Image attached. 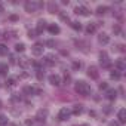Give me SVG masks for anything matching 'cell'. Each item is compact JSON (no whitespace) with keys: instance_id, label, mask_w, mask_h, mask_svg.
Segmentation results:
<instances>
[{"instance_id":"obj_1","label":"cell","mask_w":126,"mask_h":126,"mask_svg":"<svg viewBox=\"0 0 126 126\" xmlns=\"http://www.w3.org/2000/svg\"><path fill=\"white\" fill-rule=\"evenodd\" d=\"M74 88H76V92L80 94V95H83V96H86V95L91 94V86L86 82H83V80H77Z\"/></svg>"},{"instance_id":"obj_2","label":"cell","mask_w":126,"mask_h":126,"mask_svg":"<svg viewBox=\"0 0 126 126\" xmlns=\"http://www.w3.org/2000/svg\"><path fill=\"white\" fill-rule=\"evenodd\" d=\"M43 6H45V5H43L42 2H36V0H28V2H25V3H24V8H25V11H27V12H30V14L36 12L37 9L43 8Z\"/></svg>"},{"instance_id":"obj_3","label":"cell","mask_w":126,"mask_h":126,"mask_svg":"<svg viewBox=\"0 0 126 126\" xmlns=\"http://www.w3.org/2000/svg\"><path fill=\"white\" fill-rule=\"evenodd\" d=\"M99 62H101L102 68H110V67H111V62H110V59H108L107 52H99Z\"/></svg>"},{"instance_id":"obj_4","label":"cell","mask_w":126,"mask_h":126,"mask_svg":"<svg viewBox=\"0 0 126 126\" xmlns=\"http://www.w3.org/2000/svg\"><path fill=\"white\" fill-rule=\"evenodd\" d=\"M70 116H71V111H70L67 107H62V108L59 110V113H58V120H61V122L68 120Z\"/></svg>"},{"instance_id":"obj_5","label":"cell","mask_w":126,"mask_h":126,"mask_svg":"<svg viewBox=\"0 0 126 126\" xmlns=\"http://www.w3.org/2000/svg\"><path fill=\"white\" fill-rule=\"evenodd\" d=\"M49 83H50L52 86H61L62 79H61L59 74H50V76H49Z\"/></svg>"},{"instance_id":"obj_6","label":"cell","mask_w":126,"mask_h":126,"mask_svg":"<svg viewBox=\"0 0 126 126\" xmlns=\"http://www.w3.org/2000/svg\"><path fill=\"white\" fill-rule=\"evenodd\" d=\"M74 14L76 15H82V16H88L91 14V11L86 8V6H76L74 8Z\"/></svg>"},{"instance_id":"obj_7","label":"cell","mask_w":126,"mask_h":126,"mask_svg":"<svg viewBox=\"0 0 126 126\" xmlns=\"http://www.w3.org/2000/svg\"><path fill=\"white\" fill-rule=\"evenodd\" d=\"M43 45H40V43H37V45H34L33 47H31V53L34 55V56H40V55H43Z\"/></svg>"},{"instance_id":"obj_8","label":"cell","mask_w":126,"mask_h":126,"mask_svg":"<svg viewBox=\"0 0 126 126\" xmlns=\"http://www.w3.org/2000/svg\"><path fill=\"white\" fill-rule=\"evenodd\" d=\"M88 76L91 77V79H98L99 77V71H98V68L95 67V65H91L89 68H88Z\"/></svg>"},{"instance_id":"obj_9","label":"cell","mask_w":126,"mask_h":126,"mask_svg":"<svg viewBox=\"0 0 126 126\" xmlns=\"http://www.w3.org/2000/svg\"><path fill=\"white\" fill-rule=\"evenodd\" d=\"M105 98H107L108 101H116V98H117V91H116V89H107Z\"/></svg>"},{"instance_id":"obj_10","label":"cell","mask_w":126,"mask_h":126,"mask_svg":"<svg viewBox=\"0 0 126 126\" xmlns=\"http://www.w3.org/2000/svg\"><path fill=\"white\" fill-rule=\"evenodd\" d=\"M114 67L117 68V71H125V70H126V62H125L123 59H117V61L114 62Z\"/></svg>"},{"instance_id":"obj_11","label":"cell","mask_w":126,"mask_h":126,"mask_svg":"<svg viewBox=\"0 0 126 126\" xmlns=\"http://www.w3.org/2000/svg\"><path fill=\"white\" fill-rule=\"evenodd\" d=\"M98 42H99L101 45H108V43H110V36H107L105 33H101V34L98 36Z\"/></svg>"},{"instance_id":"obj_12","label":"cell","mask_w":126,"mask_h":126,"mask_svg":"<svg viewBox=\"0 0 126 126\" xmlns=\"http://www.w3.org/2000/svg\"><path fill=\"white\" fill-rule=\"evenodd\" d=\"M43 62L46 65H53L55 62H56V59L53 58V55H46L45 58H43Z\"/></svg>"},{"instance_id":"obj_13","label":"cell","mask_w":126,"mask_h":126,"mask_svg":"<svg viewBox=\"0 0 126 126\" xmlns=\"http://www.w3.org/2000/svg\"><path fill=\"white\" fill-rule=\"evenodd\" d=\"M82 113H83V105L82 104H76L73 107V110H71V114H74V116H79Z\"/></svg>"},{"instance_id":"obj_14","label":"cell","mask_w":126,"mask_h":126,"mask_svg":"<svg viewBox=\"0 0 126 126\" xmlns=\"http://www.w3.org/2000/svg\"><path fill=\"white\" fill-rule=\"evenodd\" d=\"M117 117H119V123H125L126 122V110L120 108L119 113H117Z\"/></svg>"},{"instance_id":"obj_15","label":"cell","mask_w":126,"mask_h":126,"mask_svg":"<svg viewBox=\"0 0 126 126\" xmlns=\"http://www.w3.org/2000/svg\"><path fill=\"white\" fill-rule=\"evenodd\" d=\"M45 28H46V21H45V19H40V21L37 22V28H36L37 34L43 33V30H45Z\"/></svg>"},{"instance_id":"obj_16","label":"cell","mask_w":126,"mask_h":126,"mask_svg":"<svg viewBox=\"0 0 126 126\" xmlns=\"http://www.w3.org/2000/svg\"><path fill=\"white\" fill-rule=\"evenodd\" d=\"M46 116H47V110L45 108V110H39V113H37V120L39 122H45V119H46Z\"/></svg>"},{"instance_id":"obj_17","label":"cell","mask_w":126,"mask_h":126,"mask_svg":"<svg viewBox=\"0 0 126 126\" xmlns=\"http://www.w3.org/2000/svg\"><path fill=\"white\" fill-rule=\"evenodd\" d=\"M18 64H19L22 68H27V67L30 65V59H28L27 56H22V58H19V62H18Z\"/></svg>"},{"instance_id":"obj_18","label":"cell","mask_w":126,"mask_h":126,"mask_svg":"<svg viewBox=\"0 0 126 126\" xmlns=\"http://www.w3.org/2000/svg\"><path fill=\"white\" fill-rule=\"evenodd\" d=\"M108 11H110V8H108V6H98V8H96V11H95V14H96V15H104V14H105V12H108Z\"/></svg>"},{"instance_id":"obj_19","label":"cell","mask_w":126,"mask_h":126,"mask_svg":"<svg viewBox=\"0 0 126 126\" xmlns=\"http://www.w3.org/2000/svg\"><path fill=\"white\" fill-rule=\"evenodd\" d=\"M47 30H49V33H50V34H58V33L61 31V30H59V27H58L56 24H50V25L47 27Z\"/></svg>"},{"instance_id":"obj_20","label":"cell","mask_w":126,"mask_h":126,"mask_svg":"<svg viewBox=\"0 0 126 126\" xmlns=\"http://www.w3.org/2000/svg\"><path fill=\"white\" fill-rule=\"evenodd\" d=\"M22 92H24L25 95H34V94H36V89H34L33 86H24Z\"/></svg>"},{"instance_id":"obj_21","label":"cell","mask_w":126,"mask_h":126,"mask_svg":"<svg viewBox=\"0 0 126 126\" xmlns=\"http://www.w3.org/2000/svg\"><path fill=\"white\" fill-rule=\"evenodd\" d=\"M47 11H49L50 14H55V12H58V5H56V3H53V2H50V3L47 5Z\"/></svg>"},{"instance_id":"obj_22","label":"cell","mask_w":126,"mask_h":126,"mask_svg":"<svg viewBox=\"0 0 126 126\" xmlns=\"http://www.w3.org/2000/svg\"><path fill=\"white\" fill-rule=\"evenodd\" d=\"M96 31V24L95 22H91L88 27H86V33L88 34H92V33H95Z\"/></svg>"},{"instance_id":"obj_23","label":"cell","mask_w":126,"mask_h":126,"mask_svg":"<svg viewBox=\"0 0 126 126\" xmlns=\"http://www.w3.org/2000/svg\"><path fill=\"white\" fill-rule=\"evenodd\" d=\"M70 25H71V28L76 30V31H80V30H82V24H80L79 21H71Z\"/></svg>"},{"instance_id":"obj_24","label":"cell","mask_w":126,"mask_h":126,"mask_svg":"<svg viewBox=\"0 0 126 126\" xmlns=\"http://www.w3.org/2000/svg\"><path fill=\"white\" fill-rule=\"evenodd\" d=\"M0 74L2 76L8 74V64H0Z\"/></svg>"},{"instance_id":"obj_25","label":"cell","mask_w":126,"mask_h":126,"mask_svg":"<svg viewBox=\"0 0 126 126\" xmlns=\"http://www.w3.org/2000/svg\"><path fill=\"white\" fill-rule=\"evenodd\" d=\"M110 77H111L113 80H119V79H120V73H119L117 70H113V71L110 73Z\"/></svg>"},{"instance_id":"obj_26","label":"cell","mask_w":126,"mask_h":126,"mask_svg":"<svg viewBox=\"0 0 126 126\" xmlns=\"http://www.w3.org/2000/svg\"><path fill=\"white\" fill-rule=\"evenodd\" d=\"M15 50L16 52H24L25 50V45L24 43H16L15 45Z\"/></svg>"},{"instance_id":"obj_27","label":"cell","mask_w":126,"mask_h":126,"mask_svg":"<svg viewBox=\"0 0 126 126\" xmlns=\"http://www.w3.org/2000/svg\"><path fill=\"white\" fill-rule=\"evenodd\" d=\"M15 83H16V77H9L6 80V86H15Z\"/></svg>"},{"instance_id":"obj_28","label":"cell","mask_w":126,"mask_h":126,"mask_svg":"<svg viewBox=\"0 0 126 126\" xmlns=\"http://www.w3.org/2000/svg\"><path fill=\"white\" fill-rule=\"evenodd\" d=\"M59 18L64 21V22H68V21H70V18H68V15H67L65 12H59Z\"/></svg>"},{"instance_id":"obj_29","label":"cell","mask_w":126,"mask_h":126,"mask_svg":"<svg viewBox=\"0 0 126 126\" xmlns=\"http://www.w3.org/2000/svg\"><path fill=\"white\" fill-rule=\"evenodd\" d=\"M82 68V62L80 61H73V70H80Z\"/></svg>"},{"instance_id":"obj_30","label":"cell","mask_w":126,"mask_h":126,"mask_svg":"<svg viewBox=\"0 0 126 126\" xmlns=\"http://www.w3.org/2000/svg\"><path fill=\"white\" fill-rule=\"evenodd\" d=\"M113 33L117 34V36H122V28H120V25H114V27H113Z\"/></svg>"},{"instance_id":"obj_31","label":"cell","mask_w":126,"mask_h":126,"mask_svg":"<svg viewBox=\"0 0 126 126\" xmlns=\"http://www.w3.org/2000/svg\"><path fill=\"white\" fill-rule=\"evenodd\" d=\"M0 125H8V117L5 116V114H0Z\"/></svg>"},{"instance_id":"obj_32","label":"cell","mask_w":126,"mask_h":126,"mask_svg":"<svg viewBox=\"0 0 126 126\" xmlns=\"http://www.w3.org/2000/svg\"><path fill=\"white\" fill-rule=\"evenodd\" d=\"M0 55H8V47L5 45H0Z\"/></svg>"},{"instance_id":"obj_33","label":"cell","mask_w":126,"mask_h":126,"mask_svg":"<svg viewBox=\"0 0 126 126\" xmlns=\"http://www.w3.org/2000/svg\"><path fill=\"white\" fill-rule=\"evenodd\" d=\"M36 34H37L36 30H30V31H28V37H30V39H36V37H37Z\"/></svg>"},{"instance_id":"obj_34","label":"cell","mask_w":126,"mask_h":126,"mask_svg":"<svg viewBox=\"0 0 126 126\" xmlns=\"http://www.w3.org/2000/svg\"><path fill=\"white\" fill-rule=\"evenodd\" d=\"M99 89H101V91L108 89V83H107V82H101V83H99Z\"/></svg>"},{"instance_id":"obj_35","label":"cell","mask_w":126,"mask_h":126,"mask_svg":"<svg viewBox=\"0 0 126 126\" xmlns=\"http://www.w3.org/2000/svg\"><path fill=\"white\" fill-rule=\"evenodd\" d=\"M102 110H104V113H105V114H110V113H111V107H110V105H105Z\"/></svg>"},{"instance_id":"obj_36","label":"cell","mask_w":126,"mask_h":126,"mask_svg":"<svg viewBox=\"0 0 126 126\" xmlns=\"http://www.w3.org/2000/svg\"><path fill=\"white\" fill-rule=\"evenodd\" d=\"M36 76H37L39 80H42V79H43V73H42V70H37V74H36Z\"/></svg>"},{"instance_id":"obj_37","label":"cell","mask_w":126,"mask_h":126,"mask_svg":"<svg viewBox=\"0 0 126 126\" xmlns=\"http://www.w3.org/2000/svg\"><path fill=\"white\" fill-rule=\"evenodd\" d=\"M46 45H47L49 47H53V46H55V42H53V40H47V42H46Z\"/></svg>"},{"instance_id":"obj_38","label":"cell","mask_w":126,"mask_h":126,"mask_svg":"<svg viewBox=\"0 0 126 126\" xmlns=\"http://www.w3.org/2000/svg\"><path fill=\"white\" fill-rule=\"evenodd\" d=\"M9 19H11V21H18L19 18H18V15H11V16H9Z\"/></svg>"},{"instance_id":"obj_39","label":"cell","mask_w":126,"mask_h":126,"mask_svg":"<svg viewBox=\"0 0 126 126\" xmlns=\"http://www.w3.org/2000/svg\"><path fill=\"white\" fill-rule=\"evenodd\" d=\"M33 123H34L33 119H27V120H25V125H27V126H30V125H33Z\"/></svg>"},{"instance_id":"obj_40","label":"cell","mask_w":126,"mask_h":126,"mask_svg":"<svg viewBox=\"0 0 126 126\" xmlns=\"http://www.w3.org/2000/svg\"><path fill=\"white\" fill-rule=\"evenodd\" d=\"M108 126H120V123H119V122H110Z\"/></svg>"},{"instance_id":"obj_41","label":"cell","mask_w":126,"mask_h":126,"mask_svg":"<svg viewBox=\"0 0 126 126\" xmlns=\"http://www.w3.org/2000/svg\"><path fill=\"white\" fill-rule=\"evenodd\" d=\"M11 64H16V58L15 56H11Z\"/></svg>"},{"instance_id":"obj_42","label":"cell","mask_w":126,"mask_h":126,"mask_svg":"<svg viewBox=\"0 0 126 126\" xmlns=\"http://www.w3.org/2000/svg\"><path fill=\"white\" fill-rule=\"evenodd\" d=\"M64 80H65V83L68 85V82H70V76H68V74H65V77H64Z\"/></svg>"},{"instance_id":"obj_43","label":"cell","mask_w":126,"mask_h":126,"mask_svg":"<svg viewBox=\"0 0 126 126\" xmlns=\"http://www.w3.org/2000/svg\"><path fill=\"white\" fill-rule=\"evenodd\" d=\"M89 116H91V117H96V113H95V111H89Z\"/></svg>"},{"instance_id":"obj_44","label":"cell","mask_w":126,"mask_h":126,"mask_svg":"<svg viewBox=\"0 0 126 126\" xmlns=\"http://www.w3.org/2000/svg\"><path fill=\"white\" fill-rule=\"evenodd\" d=\"M21 77H22V79H25V77H28V73H22V74H21Z\"/></svg>"},{"instance_id":"obj_45","label":"cell","mask_w":126,"mask_h":126,"mask_svg":"<svg viewBox=\"0 0 126 126\" xmlns=\"http://www.w3.org/2000/svg\"><path fill=\"white\" fill-rule=\"evenodd\" d=\"M5 11V6H3V3H0V12H3Z\"/></svg>"},{"instance_id":"obj_46","label":"cell","mask_w":126,"mask_h":126,"mask_svg":"<svg viewBox=\"0 0 126 126\" xmlns=\"http://www.w3.org/2000/svg\"><path fill=\"white\" fill-rule=\"evenodd\" d=\"M9 126H21V125H19V123H11Z\"/></svg>"},{"instance_id":"obj_47","label":"cell","mask_w":126,"mask_h":126,"mask_svg":"<svg viewBox=\"0 0 126 126\" xmlns=\"http://www.w3.org/2000/svg\"><path fill=\"white\" fill-rule=\"evenodd\" d=\"M80 126H89V125H86V123H85V125H80Z\"/></svg>"},{"instance_id":"obj_48","label":"cell","mask_w":126,"mask_h":126,"mask_svg":"<svg viewBox=\"0 0 126 126\" xmlns=\"http://www.w3.org/2000/svg\"><path fill=\"white\" fill-rule=\"evenodd\" d=\"M2 105H3V104H2V101H0V108H2Z\"/></svg>"}]
</instances>
